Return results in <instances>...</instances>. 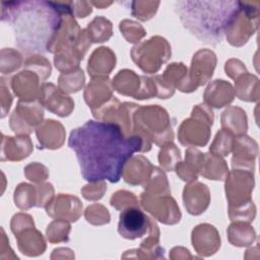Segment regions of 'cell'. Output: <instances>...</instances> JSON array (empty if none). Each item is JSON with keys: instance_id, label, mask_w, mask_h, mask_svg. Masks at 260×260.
<instances>
[{"instance_id": "cell-4", "label": "cell", "mask_w": 260, "mask_h": 260, "mask_svg": "<svg viewBox=\"0 0 260 260\" xmlns=\"http://www.w3.org/2000/svg\"><path fill=\"white\" fill-rule=\"evenodd\" d=\"M151 224V219L143 211L137 207L129 206L120 214L118 232L123 238L134 240L143 237Z\"/></svg>"}, {"instance_id": "cell-7", "label": "cell", "mask_w": 260, "mask_h": 260, "mask_svg": "<svg viewBox=\"0 0 260 260\" xmlns=\"http://www.w3.org/2000/svg\"><path fill=\"white\" fill-rule=\"evenodd\" d=\"M91 3L85 1H70V7L72 15L75 14L78 17H85L91 12Z\"/></svg>"}, {"instance_id": "cell-8", "label": "cell", "mask_w": 260, "mask_h": 260, "mask_svg": "<svg viewBox=\"0 0 260 260\" xmlns=\"http://www.w3.org/2000/svg\"><path fill=\"white\" fill-rule=\"evenodd\" d=\"M92 5L96 6L98 8H105L112 4V2H90Z\"/></svg>"}, {"instance_id": "cell-3", "label": "cell", "mask_w": 260, "mask_h": 260, "mask_svg": "<svg viewBox=\"0 0 260 260\" xmlns=\"http://www.w3.org/2000/svg\"><path fill=\"white\" fill-rule=\"evenodd\" d=\"M240 1L203 0L177 1L175 11L183 25L198 40L216 46L239 13Z\"/></svg>"}, {"instance_id": "cell-6", "label": "cell", "mask_w": 260, "mask_h": 260, "mask_svg": "<svg viewBox=\"0 0 260 260\" xmlns=\"http://www.w3.org/2000/svg\"><path fill=\"white\" fill-rule=\"evenodd\" d=\"M128 3L131 5L132 14L141 20L151 18L159 5L158 1H132Z\"/></svg>"}, {"instance_id": "cell-2", "label": "cell", "mask_w": 260, "mask_h": 260, "mask_svg": "<svg viewBox=\"0 0 260 260\" xmlns=\"http://www.w3.org/2000/svg\"><path fill=\"white\" fill-rule=\"evenodd\" d=\"M2 21L9 22L15 44L26 53L52 52L64 14L53 1L2 2Z\"/></svg>"}, {"instance_id": "cell-5", "label": "cell", "mask_w": 260, "mask_h": 260, "mask_svg": "<svg viewBox=\"0 0 260 260\" xmlns=\"http://www.w3.org/2000/svg\"><path fill=\"white\" fill-rule=\"evenodd\" d=\"M88 35H91L93 42H104L112 35V24L105 17H95L88 25Z\"/></svg>"}, {"instance_id": "cell-1", "label": "cell", "mask_w": 260, "mask_h": 260, "mask_svg": "<svg viewBox=\"0 0 260 260\" xmlns=\"http://www.w3.org/2000/svg\"><path fill=\"white\" fill-rule=\"evenodd\" d=\"M68 146L74 150L80 173L89 183H117L132 154L150 148L141 136L126 134L120 124L93 120L71 131Z\"/></svg>"}]
</instances>
